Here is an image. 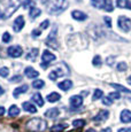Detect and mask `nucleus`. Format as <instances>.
<instances>
[{"label":"nucleus","instance_id":"obj_1","mask_svg":"<svg viewBox=\"0 0 131 132\" xmlns=\"http://www.w3.org/2000/svg\"><path fill=\"white\" fill-rule=\"evenodd\" d=\"M20 5H21V0H9L8 2V6L6 7L4 13L0 14V19L1 20H6V19H9L12 15L14 14L15 12L19 9Z\"/></svg>","mask_w":131,"mask_h":132},{"label":"nucleus","instance_id":"obj_2","mask_svg":"<svg viewBox=\"0 0 131 132\" xmlns=\"http://www.w3.org/2000/svg\"><path fill=\"white\" fill-rule=\"evenodd\" d=\"M68 5H69V2L67 0H55L52 4V6L48 8V13L53 15H59L67 9Z\"/></svg>","mask_w":131,"mask_h":132},{"label":"nucleus","instance_id":"obj_3","mask_svg":"<svg viewBox=\"0 0 131 132\" xmlns=\"http://www.w3.org/2000/svg\"><path fill=\"white\" fill-rule=\"evenodd\" d=\"M27 128L31 131H43L46 129V122L42 118H32L27 123Z\"/></svg>","mask_w":131,"mask_h":132},{"label":"nucleus","instance_id":"obj_4","mask_svg":"<svg viewBox=\"0 0 131 132\" xmlns=\"http://www.w3.org/2000/svg\"><path fill=\"white\" fill-rule=\"evenodd\" d=\"M55 59H56V56H55L53 53H51L47 50L44 51V52H43V55H42V63H40V67L47 68V65H48L52 61H54Z\"/></svg>","mask_w":131,"mask_h":132},{"label":"nucleus","instance_id":"obj_5","mask_svg":"<svg viewBox=\"0 0 131 132\" xmlns=\"http://www.w3.org/2000/svg\"><path fill=\"white\" fill-rule=\"evenodd\" d=\"M117 25L123 32H129L131 30V20L125 16H120L117 20Z\"/></svg>","mask_w":131,"mask_h":132},{"label":"nucleus","instance_id":"obj_6","mask_svg":"<svg viewBox=\"0 0 131 132\" xmlns=\"http://www.w3.org/2000/svg\"><path fill=\"white\" fill-rule=\"evenodd\" d=\"M7 54H8L11 57L16 59V57L22 56V54H23V50H22V47L20 46V45H14V46L8 47V50H7Z\"/></svg>","mask_w":131,"mask_h":132},{"label":"nucleus","instance_id":"obj_7","mask_svg":"<svg viewBox=\"0 0 131 132\" xmlns=\"http://www.w3.org/2000/svg\"><path fill=\"white\" fill-rule=\"evenodd\" d=\"M46 45L50 47L53 48H58L59 45H58V40H56V28H54V30L50 34L48 38L46 39Z\"/></svg>","mask_w":131,"mask_h":132},{"label":"nucleus","instance_id":"obj_8","mask_svg":"<svg viewBox=\"0 0 131 132\" xmlns=\"http://www.w3.org/2000/svg\"><path fill=\"white\" fill-rule=\"evenodd\" d=\"M24 24H26V21H24V17L22 15L17 16L14 21V24H13V30L15 32H20L22 29L24 28Z\"/></svg>","mask_w":131,"mask_h":132},{"label":"nucleus","instance_id":"obj_9","mask_svg":"<svg viewBox=\"0 0 131 132\" xmlns=\"http://www.w3.org/2000/svg\"><path fill=\"white\" fill-rule=\"evenodd\" d=\"M69 102H70L71 108L76 109L83 105V98L80 95H72L71 98L69 99Z\"/></svg>","mask_w":131,"mask_h":132},{"label":"nucleus","instance_id":"obj_10","mask_svg":"<svg viewBox=\"0 0 131 132\" xmlns=\"http://www.w3.org/2000/svg\"><path fill=\"white\" fill-rule=\"evenodd\" d=\"M120 118H121V122H122V123H131V111L129 109L122 110L121 111Z\"/></svg>","mask_w":131,"mask_h":132},{"label":"nucleus","instance_id":"obj_11","mask_svg":"<svg viewBox=\"0 0 131 132\" xmlns=\"http://www.w3.org/2000/svg\"><path fill=\"white\" fill-rule=\"evenodd\" d=\"M109 116V111L108 110H100L97 115L93 117V121L95 122H102V121H106Z\"/></svg>","mask_w":131,"mask_h":132},{"label":"nucleus","instance_id":"obj_12","mask_svg":"<svg viewBox=\"0 0 131 132\" xmlns=\"http://www.w3.org/2000/svg\"><path fill=\"white\" fill-rule=\"evenodd\" d=\"M71 16H72V19L76 20V21H85V20L87 19V15L80 11H74L71 13Z\"/></svg>","mask_w":131,"mask_h":132},{"label":"nucleus","instance_id":"obj_13","mask_svg":"<svg viewBox=\"0 0 131 132\" xmlns=\"http://www.w3.org/2000/svg\"><path fill=\"white\" fill-rule=\"evenodd\" d=\"M24 73H26V76L28 78H36L39 76V72L36 69H34L32 67H27L24 69Z\"/></svg>","mask_w":131,"mask_h":132},{"label":"nucleus","instance_id":"obj_14","mask_svg":"<svg viewBox=\"0 0 131 132\" xmlns=\"http://www.w3.org/2000/svg\"><path fill=\"white\" fill-rule=\"evenodd\" d=\"M58 86H59V88H61L62 91H68L72 86V82L70 79H64V80H62V82H60L59 84H58Z\"/></svg>","mask_w":131,"mask_h":132},{"label":"nucleus","instance_id":"obj_15","mask_svg":"<svg viewBox=\"0 0 131 132\" xmlns=\"http://www.w3.org/2000/svg\"><path fill=\"white\" fill-rule=\"evenodd\" d=\"M38 52H39L38 48H32V50H30L29 53L27 54L26 59L29 60V61H36L37 56H38Z\"/></svg>","mask_w":131,"mask_h":132},{"label":"nucleus","instance_id":"obj_16","mask_svg":"<svg viewBox=\"0 0 131 132\" xmlns=\"http://www.w3.org/2000/svg\"><path fill=\"white\" fill-rule=\"evenodd\" d=\"M59 115H60V110L58 108H51L45 113V116L50 118H56Z\"/></svg>","mask_w":131,"mask_h":132},{"label":"nucleus","instance_id":"obj_17","mask_svg":"<svg viewBox=\"0 0 131 132\" xmlns=\"http://www.w3.org/2000/svg\"><path fill=\"white\" fill-rule=\"evenodd\" d=\"M27 91H28V85L24 84V85L20 86V87H16V88H15L14 92H13V95H14V98H19L20 94H22V93H26Z\"/></svg>","mask_w":131,"mask_h":132},{"label":"nucleus","instance_id":"obj_18","mask_svg":"<svg viewBox=\"0 0 131 132\" xmlns=\"http://www.w3.org/2000/svg\"><path fill=\"white\" fill-rule=\"evenodd\" d=\"M22 107H23V109L26 111H28V113H32V114L37 113V108L35 107L31 102H23L22 103Z\"/></svg>","mask_w":131,"mask_h":132},{"label":"nucleus","instance_id":"obj_19","mask_svg":"<svg viewBox=\"0 0 131 132\" xmlns=\"http://www.w3.org/2000/svg\"><path fill=\"white\" fill-rule=\"evenodd\" d=\"M107 1L108 0H91V4L95 8H104L105 9L106 5H107Z\"/></svg>","mask_w":131,"mask_h":132},{"label":"nucleus","instance_id":"obj_20","mask_svg":"<svg viewBox=\"0 0 131 132\" xmlns=\"http://www.w3.org/2000/svg\"><path fill=\"white\" fill-rule=\"evenodd\" d=\"M63 75H64V73L62 72V70H60V69H55V70H53L52 72H50L48 77H50V79L55 80V79H58L59 77H61V76H63Z\"/></svg>","mask_w":131,"mask_h":132},{"label":"nucleus","instance_id":"obj_21","mask_svg":"<svg viewBox=\"0 0 131 132\" xmlns=\"http://www.w3.org/2000/svg\"><path fill=\"white\" fill-rule=\"evenodd\" d=\"M46 99H47L48 102H56V101H59L60 99H61V95H60L59 93H56V92H52V93H50V94L46 96Z\"/></svg>","mask_w":131,"mask_h":132},{"label":"nucleus","instance_id":"obj_22","mask_svg":"<svg viewBox=\"0 0 131 132\" xmlns=\"http://www.w3.org/2000/svg\"><path fill=\"white\" fill-rule=\"evenodd\" d=\"M32 100L35 101V102L37 103V105L39 106V107H43L44 106V99H43V96L40 93H36V94H34L32 95Z\"/></svg>","mask_w":131,"mask_h":132},{"label":"nucleus","instance_id":"obj_23","mask_svg":"<svg viewBox=\"0 0 131 132\" xmlns=\"http://www.w3.org/2000/svg\"><path fill=\"white\" fill-rule=\"evenodd\" d=\"M116 5L120 8H127V9H130L131 11V4L129 2V0H117Z\"/></svg>","mask_w":131,"mask_h":132},{"label":"nucleus","instance_id":"obj_24","mask_svg":"<svg viewBox=\"0 0 131 132\" xmlns=\"http://www.w3.org/2000/svg\"><path fill=\"white\" fill-rule=\"evenodd\" d=\"M8 115L11 116V117H16V116L20 115V108L17 107V106H11V108H9L8 110Z\"/></svg>","mask_w":131,"mask_h":132},{"label":"nucleus","instance_id":"obj_25","mask_svg":"<svg viewBox=\"0 0 131 132\" xmlns=\"http://www.w3.org/2000/svg\"><path fill=\"white\" fill-rule=\"evenodd\" d=\"M40 13H42V11H40L39 8H37V7H32V8H30V17L31 19H37V17L40 15Z\"/></svg>","mask_w":131,"mask_h":132},{"label":"nucleus","instance_id":"obj_26","mask_svg":"<svg viewBox=\"0 0 131 132\" xmlns=\"http://www.w3.org/2000/svg\"><path fill=\"white\" fill-rule=\"evenodd\" d=\"M67 124H56V125H53L51 128V131L52 132H62L67 128Z\"/></svg>","mask_w":131,"mask_h":132},{"label":"nucleus","instance_id":"obj_27","mask_svg":"<svg viewBox=\"0 0 131 132\" xmlns=\"http://www.w3.org/2000/svg\"><path fill=\"white\" fill-rule=\"evenodd\" d=\"M110 86H112V87H114V88H116V90H118V91H121V92L131 93L130 90H128L127 87H124V86H122V85H120V84H115V83H112V84H110Z\"/></svg>","mask_w":131,"mask_h":132},{"label":"nucleus","instance_id":"obj_28","mask_svg":"<svg viewBox=\"0 0 131 132\" xmlns=\"http://www.w3.org/2000/svg\"><path fill=\"white\" fill-rule=\"evenodd\" d=\"M92 64L94 65V67H101V64H102L101 56H100V55H95L92 60Z\"/></svg>","mask_w":131,"mask_h":132},{"label":"nucleus","instance_id":"obj_29","mask_svg":"<svg viewBox=\"0 0 131 132\" xmlns=\"http://www.w3.org/2000/svg\"><path fill=\"white\" fill-rule=\"evenodd\" d=\"M44 85H45V82L43 79L34 80V83H32V86H34V88H42Z\"/></svg>","mask_w":131,"mask_h":132},{"label":"nucleus","instance_id":"obj_30","mask_svg":"<svg viewBox=\"0 0 131 132\" xmlns=\"http://www.w3.org/2000/svg\"><path fill=\"white\" fill-rule=\"evenodd\" d=\"M102 95H104V92H102V90H95L94 91V93H93V96H92V99L93 100H98V99H100V98H102Z\"/></svg>","mask_w":131,"mask_h":132},{"label":"nucleus","instance_id":"obj_31","mask_svg":"<svg viewBox=\"0 0 131 132\" xmlns=\"http://www.w3.org/2000/svg\"><path fill=\"white\" fill-rule=\"evenodd\" d=\"M84 125H85L84 120H75L72 122V126H75V128H83Z\"/></svg>","mask_w":131,"mask_h":132},{"label":"nucleus","instance_id":"obj_32","mask_svg":"<svg viewBox=\"0 0 131 132\" xmlns=\"http://www.w3.org/2000/svg\"><path fill=\"white\" fill-rule=\"evenodd\" d=\"M116 68H117L118 71H125V70L128 69V65H127V63L125 62H120L116 65Z\"/></svg>","mask_w":131,"mask_h":132},{"label":"nucleus","instance_id":"obj_33","mask_svg":"<svg viewBox=\"0 0 131 132\" xmlns=\"http://www.w3.org/2000/svg\"><path fill=\"white\" fill-rule=\"evenodd\" d=\"M28 7H35V1L34 0H24L23 1V8H28Z\"/></svg>","mask_w":131,"mask_h":132},{"label":"nucleus","instance_id":"obj_34","mask_svg":"<svg viewBox=\"0 0 131 132\" xmlns=\"http://www.w3.org/2000/svg\"><path fill=\"white\" fill-rule=\"evenodd\" d=\"M8 73H9L8 68H6V67H2V68H0V76H1V77L6 78L7 76H8Z\"/></svg>","mask_w":131,"mask_h":132},{"label":"nucleus","instance_id":"obj_35","mask_svg":"<svg viewBox=\"0 0 131 132\" xmlns=\"http://www.w3.org/2000/svg\"><path fill=\"white\" fill-rule=\"evenodd\" d=\"M109 96L112 100H118V99L121 98V95H120V93L118 92H112V93H109Z\"/></svg>","mask_w":131,"mask_h":132},{"label":"nucleus","instance_id":"obj_36","mask_svg":"<svg viewBox=\"0 0 131 132\" xmlns=\"http://www.w3.org/2000/svg\"><path fill=\"white\" fill-rule=\"evenodd\" d=\"M11 39H12V37H11V35H9L8 32H5V34L2 35V42L4 43H9L11 42Z\"/></svg>","mask_w":131,"mask_h":132},{"label":"nucleus","instance_id":"obj_37","mask_svg":"<svg viewBox=\"0 0 131 132\" xmlns=\"http://www.w3.org/2000/svg\"><path fill=\"white\" fill-rule=\"evenodd\" d=\"M102 103H104V105H106V106H110V105L113 103V100L109 98V96H106V98L102 99Z\"/></svg>","mask_w":131,"mask_h":132},{"label":"nucleus","instance_id":"obj_38","mask_svg":"<svg viewBox=\"0 0 131 132\" xmlns=\"http://www.w3.org/2000/svg\"><path fill=\"white\" fill-rule=\"evenodd\" d=\"M48 25H50V21H48V20H45L44 22H42V23H40V29L45 30V29H47V28H48Z\"/></svg>","mask_w":131,"mask_h":132},{"label":"nucleus","instance_id":"obj_39","mask_svg":"<svg viewBox=\"0 0 131 132\" xmlns=\"http://www.w3.org/2000/svg\"><path fill=\"white\" fill-rule=\"evenodd\" d=\"M21 80H22V76H20V75H16V76H14V77L11 78V82H13V83H15V82H21Z\"/></svg>","mask_w":131,"mask_h":132},{"label":"nucleus","instance_id":"obj_40","mask_svg":"<svg viewBox=\"0 0 131 132\" xmlns=\"http://www.w3.org/2000/svg\"><path fill=\"white\" fill-rule=\"evenodd\" d=\"M104 21H105V23L107 24V27H108V28H112V20H110V17H109V16H105Z\"/></svg>","mask_w":131,"mask_h":132},{"label":"nucleus","instance_id":"obj_41","mask_svg":"<svg viewBox=\"0 0 131 132\" xmlns=\"http://www.w3.org/2000/svg\"><path fill=\"white\" fill-rule=\"evenodd\" d=\"M40 34H42V32H40V30H34V31H32V36H34V37H39Z\"/></svg>","mask_w":131,"mask_h":132},{"label":"nucleus","instance_id":"obj_42","mask_svg":"<svg viewBox=\"0 0 131 132\" xmlns=\"http://www.w3.org/2000/svg\"><path fill=\"white\" fill-rule=\"evenodd\" d=\"M117 132H131V128H125V129H120Z\"/></svg>","mask_w":131,"mask_h":132},{"label":"nucleus","instance_id":"obj_43","mask_svg":"<svg viewBox=\"0 0 131 132\" xmlns=\"http://www.w3.org/2000/svg\"><path fill=\"white\" fill-rule=\"evenodd\" d=\"M114 59H115L114 56H110V57H108V59H107V62H108V64H109V65H112V64H113V62H112V61L114 60Z\"/></svg>","mask_w":131,"mask_h":132},{"label":"nucleus","instance_id":"obj_44","mask_svg":"<svg viewBox=\"0 0 131 132\" xmlns=\"http://www.w3.org/2000/svg\"><path fill=\"white\" fill-rule=\"evenodd\" d=\"M5 111H6V109H5L4 107H0V116H2L5 114Z\"/></svg>","mask_w":131,"mask_h":132},{"label":"nucleus","instance_id":"obj_45","mask_svg":"<svg viewBox=\"0 0 131 132\" xmlns=\"http://www.w3.org/2000/svg\"><path fill=\"white\" fill-rule=\"evenodd\" d=\"M101 132H112V129L110 128H106V129H104Z\"/></svg>","mask_w":131,"mask_h":132},{"label":"nucleus","instance_id":"obj_46","mask_svg":"<svg viewBox=\"0 0 131 132\" xmlns=\"http://www.w3.org/2000/svg\"><path fill=\"white\" fill-rule=\"evenodd\" d=\"M4 93H5V90L1 87V86H0V95H2V94H4Z\"/></svg>","mask_w":131,"mask_h":132},{"label":"nucleus","instance_id":"obj_47","mask_svg":"<svg viewBox=\"0 0 131 132\" xmlns=\"http://www.w3.org/2000/svg\"><path fill=\"white\" fill-rule=\"evenodd\" d=\"M127 82H128V84H129V85H131V76H129V77H128Z\"/></svg>","mask_w":131,"mask_h":132},{"label":"nucleus","instance_id":"obj_48","mask_svg":"<svg viewBox=\"0 0 131 132\" xmlns=\"http://www.w3.org/2000/svg\"><path fill=\"white\" fill-rule=\"evenodd\" d=\"M86 132H97V131H95L94 129H89V130H87Z\"/></svg>","mask_w":131,"mask_h":132}]
</instances>
